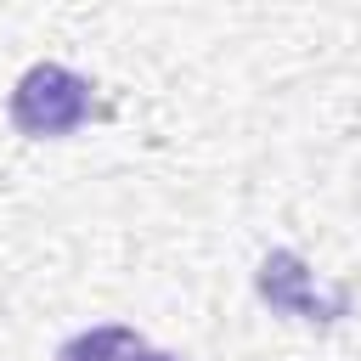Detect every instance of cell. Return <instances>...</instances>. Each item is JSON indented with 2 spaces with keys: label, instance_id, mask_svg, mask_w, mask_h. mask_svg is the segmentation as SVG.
<instances>
[{
  "label": "cell",
  "instance_id": "cell-1",
  "mask_svg": "<svg viewBox=\"0 0 361 361\" xmlns=\"http://www.w3.org/2000/svg\"><path fill=\"white\" fill-rule=\"evenodd\" d=\"M11 130L28 141H62L73 130L90 124L96 113V85L85 73H73L68 62H34L23 68V79L11 85Z\"/></svg>",
  "mask_w": 361,
  "mask_h": 361
},
{
  "label": "cell",
  "instance_id": "cell-2",
  "mask_svg": "<svg viewBox=\"0 0 361 361\" xmlns=\"http://www.w3.org/2000/svg\"><path fill=\"white\" fill-rule=\"evenodd\" d=\"M254 293H259V305H271L276 316H293V322H305V327H333V322L350 316V282L316 288L305 254H293V248H271V254L259 259Z\"/></svg>",
  "mask_w": 361,
  "mask_h": 361
},
{
  "label": "cell",
  "instance_id": "cell-3",
  "mask_svg": "<svg viewBox=\"0 0 361 361\" xmlns=\"http://www.w3.org/2000/svg\"><path fill=\"white\" fill-rule=\"evenodd\" d=\"M56 361H180V355L152 350V344H147L135 327H124V322H102V327L73 333V338L56 350Z\"/></svg>",
  "mask_w": 361,
  "mask_h": 361
}]
</instances>
